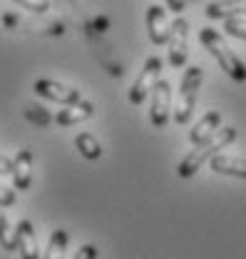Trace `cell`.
<instances>
[{
	"label": "cell",
	"instance_id": "8fae6325",
	"mask_svg": "<svg viewBox=\"0 0 246 259\" xmlns=\"http://www.w3.org/2000/svg\"><path fill=\"white\" fill-rule=\"evenodd\" d=\"M219 130H221V112L212 110V112H207V115L194 125V130L189 132V140H191L194 145H202V142L212 140Z\"/></svg>",
	"mask_w": 246,
	"mask_h": 259
},
{
	"label": "cell",
	"instance_id": "7c38bea8",
	"mask_svg": "<svg viewBox=\"0 0 246 259\" xmlns=\"http://www.w3.org/2000/svg\"><path fill=\"white\" fill-rule=\"evenodd\" d=\"M18 249H20V257L23 259H40V249H37V239H35V229L32 222L23 220L18 222Z\"/></svg>",
	"mask_w": 246,
	"mask_h": 259
},
{
	"label": "cell",
	"instance_id": "4fadbf2b",
	"mask_svg": "<svg viewBox=\"0 0 246 259\" xmlns=\"http://www.w3.org/2000/svg\"><path fill=\"white\" fill-rule=\"evenodd\" d=\"M92 112H94L92 102L82 100V102H77V105H70V107L60 110V112L55 115V122L62 125V127H67V125H77V122L90 120V117H92Z\"/></svg>",
	"mask_w": 246,
	"mask_h": 259
},
{
	"label": "cell",
	"instance_id": "3957f363",
	"mask_svg": "<svg viewBox=\"0 0 246 259\" xmlns=\"http://www.w3.org/2000/svg\"><path fill=\"white\" fill-rule=\"evenodd\" d=\"M202 82H204V70L196 67V65L186 67L184 75H182V85H179V100H177V107H174V122L177 125H186L191 120Z\"/></svg>",
	"mask_w": 246,
	"mask_h": 259
},
{
	"label": "cell",
	"instance_id": "9a60e30c",
	"mask_svg": "<svg viewBox=\"0 0 246 259\" xmlns=\"http://www.w3.org/2000/svg\"><path fill=\"white\" fill-rule=\"evenodd\" d=\"M75 147L80 150V155L85 160H100L102 157V147H100V142L94 140V135H90V132H80L75 137Z\"/></svg>",
	"mask_w": 246,
	"mask_h": 259
},
{
	"label": "cell",
	"instance_id": "ac0fdd59",
	"mask_svg": "<svg viewBox=\"0 0 246 259\" xmlns=\"http://www.w3.org/2000/svg\"><path fill=\"white\" fill-rule=\"evenodd\" d=\"M224 32H226V35H231V37L246 40V20H244V18H231V20H224Z\"/></svg>",
	"mask_w": 246,
	"mask_h": 259
},
{
	"label": "cell",
	"instance_id": "52a82bcc",
	"mask_svg": "<svg viewBox=\"0 0 246 259\" xmlns=\"http://www.w3.org/2000/svg\"><path fill=\"white\" fill-rule=\"evenodd\" d=\"M169 110H172V85L167 80H159L152 90V110H150V120L154 127H167Z\"/></svg>",
	"mask_w": 246,
	"mask_h": 259
},
{
	"label": "cell",
	"instance_id": "7a4b0ae2",
	"mask_svg": "<svg viewBox=\"0 0 246 259\" xmlns=\"http://www.w3.org/2000/svg\"><path fill=\"white\" fill-rule=\"evenodd\" d=\"M199 40H202V45L212 53V58H214L219 67L231 77V80H236V82H244L246 80V65L244 60L224 42V37L219 35V30L214 28H202L199 30Z\"/></svg>",
	"mask_w": 246,
	"mask_h": 259
},
{
	"label": "cell",
	"instance_id": "30bf717a",
	"mask_svg": "<svg viewBox=\"0 0 246 259\" xmlns=\"http://www.w3.org/2000/svg\"><path fill=\"white\" fill-rule=\"evenodd\" d=\"M13 182L15 190H28L32 182V152L30 150H20L13 160Z\"/></svg>",
	"mask_w": 246,
	"mask_h": 259
},
{
	"label": "cell",
	"instance_id": "6da1fadb",
	"mask_svg": "<svg viewBox=\"0 0 246 259\" xmlns=\"http://www.w3.org/2000/svg\"><path fill=\"white\" fill-rule=\"evenodd\" d=\"M236 135H239V130L236 127H221L216 132L212 140H207V142H202V145H196L189 155H186L184 160L179 162V167H177V175L179 177H191V175H196V169L204 164V162H212L219 155V150H224L226 145H231L234 140H236Z\"/></svg>",
	"mask_w": 246,
	"mask_h": 259
},
{
	"label": "cell",
	"instance_id": "d6986e66",
	"mask_svg": "<svg viewBox=\"0 0 246 259\" xmlns=\"http://www.w3.org/2000/svg\"><path fill=\"white\" fill-rule=\"evenodd\" d=\"M15 3H20L23 8H28L32 13H47L50 10V0H15Z\"/></svg>",
	"mask_w": 246,
	"mask_h": 259
},
{
	"label": "cell",
	"instance_id": "ba28073f",
	"mask_svg": "<svg viewBox=\"0 0 246 259\" xmlns=\"http://www.w3.org/2000/svg\"><path fill=\"white\" fill-rule=\"evenodd\" d=\"M147 32H150V40H152L154 45L169 42L172 23L167 20V10L162 5H150L147 8Z\"/></svg>",
	"mask_w": 246,
	"mask_h": 259
},
{
	"label": "cell",
	"instance_id": "e0dca14e",
	"mask_svg": "<svg viewBox=\"0 0 246 259\" xmlns=\"http://www.w3.org/2000/svg\"><path fill=\"white\" fill-rule=\"evenodd\" d=\"M67 232L65 229H55L50 234V242H47V249H45V257L42 259H62L65 257V249H67Z\"/></svg>",
	"mask_w": 246,
	"mask_h": 259
},
{
	"label": "cell",
	"instance_id": "277c9868",
	"mask_svg": "<svg viewBox=\"0 0 246 259\" xmlns=\"http://www.w3.org/2000/svg\"><path fill=\"white\" fill-rule=\"evenodd\" d=\"M159 75H162V60L159 58H147V63L139 70V75H137V80H134V85L129 90V102L132 105H142L147 100V95L157 88V82L162 80Z\"/></svg>",
	"mask_w": 246,
	"mask_h": 259
},
{
	"label": "cell",
	"instance_id": "ffe728a7",
	"mask_svg": "<svg viewBox=\"0 0 246 259\" xmlns=\"http://www.w3.org/2000/svg\"><path fill=\"white\" fill-rule=\"evenodd\" d=\"M10 204H15V190L0 185V207H10Z\"/></svg>",
	"mask_w": 246,
	"mask_h": 259
},
{
	"label": "cell",
	"instance_id": "5bb4252c",
	"mask_svg": "<svg viewBox=\"0 0 246 259\" xmlns=\"http://www.w3.org/2000/svg\"><path fill=\"white\" fill-rule=\"evenodd\" d=\"M212 169L219 175H231V177H244L246 180V160L231 157V155H216L212 160Z\"/></svg>",
	"mask_w": 246,
	"mask_h": 259
},
{
	"label": "cell",
	"instance_id": "9c48e42d",
	"mask_svg": "<svg viewBox=\"0 0 246 259\" xmlns=\"http://www.w3.org/2000/svg\"><path fill=\"white\" fill-rule=\"evenodd\" d=\"M207 18L212 20H231L246 15V0H216L207 5Z\"/></svg>",
	"mask_w": 246,
	"mask_h": 259
},
{
	"label": "cell",
	"instance_id": "7402d4cb",
	"mask_svg": "<svg viewBox=\"0 0 246 259\" xmlns=\"http://www.w3.org/2000/svg\"><path fill=\"white\" fill-rule=\"evenodd\" d=\"M3 175H13V160H8L5 155H0V177Z\"/></svg>",
	"mask_w": 246,
	"mask_h": 259
},
{
	"label": "cell",
	"instance_id": "44dd1931",
	"mask_svg": "<svg viewBox=\"0 0 246 259\" xmlns=\"http://www.w3.org/2000/svg\"><path fill=\"white\" fill-rule=\"evenodd\" d=\"M75 259H97V247H94V244L80 247V252L75 254Z\"/></svg>",
	"mask_w": 246,
	"mask_h": 259
},
{
	"label": "cell",
	"instance_id": "5b68a950",
	"mask_svg": "<svg viewBox=\"0 0 246 259\" xmlns=\"http://www.w3.org/2000/svg\"><path fill=\"white\" fill-rule=\"evenodd\" d=\"M167 45H169V65L184 67L186 55H189V23L184 18H177L172 23V35Z\"/></svg>",
	"mask_w": 246,
	"mask_h": 259
},
{
	"label": "cell",
	"instance_id": "8992f818",
	"mask_svg": "<svg viewBox=\"0 0 246 259\" xmlns=\"http://www.w3.org/2000/svg\"><path fill=\"white\" fill-rule=\"evenodd\" d=\"M35 93L40 97H47V100H53V102H60L65 107H70V105H77V102H82V95H80V90H75V88H70V85H62V82H55V80H35Z\"/></svg>",
	"mask_w": 246,
	"mask_h": 259
},
{
	"label": "cell",
	"instance_id": "603a6c76",
	"mask_svg": "<svg viewBox=\"0 0 246 259\" xmlns=\"http://www.w3.org/2000/svg\"><path fill=\"white\" fill-rule=\"evenodd\" d=\"M167 5H169V10H174V13L179 15L186 8V0H167Z\"/></svg>",
	"mask_w": 246,
	"mask_h": 259
},
{
	"label": "cell",
	"instance_id": "2e32d148",
	"mask_svg": "<svg viewBox=\"0 0 246 259\" xmlns=\"http://www.w3.org/2000/svg\"><path fill=\"white\" fill-rule=\"evenodd\" d=\"M0 247L5 252H15L18 249V229L10 227V220L3 212V207H0Z\"/></svg>",
	"mask_w": 246,
	"mask_h": 259
}]
</instances>
